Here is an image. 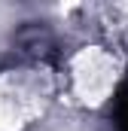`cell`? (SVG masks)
I'll list each match as a JSON object with an SVG mask.
<instances>
[{
  "instance_id": "1",
  "label": "cell",
  "mask_w": 128,
  "mask_h": 131,
  "mask_svg": "<svg viewBox=\"0 0 128 131\" xmlns=\"http://www.w3.org/2000/svg\"><path fill=\"white\" fill-rule=\"evenodd\" d=\"M116 119H119V131H128V85H122L119 101H116Z\"/></svg>"
}]
</instances>
